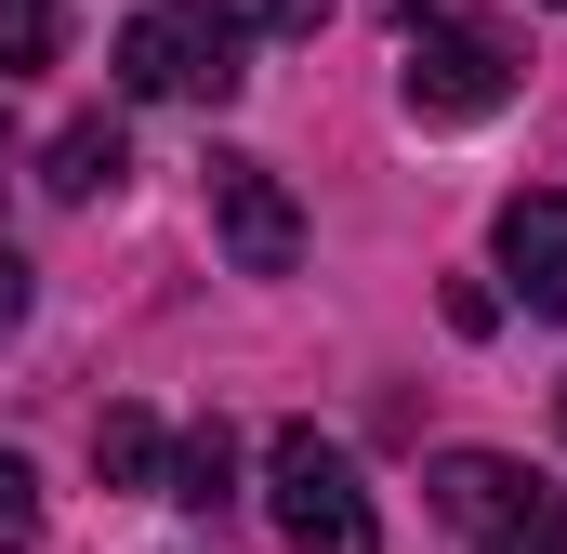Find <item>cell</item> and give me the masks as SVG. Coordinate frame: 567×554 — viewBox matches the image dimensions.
<instances>
[{
	"label": "cell",
	"instance_id": "8fae6325",
	"mask_svg": "<svg viewBox=\"0 0 567 554\" xmlns=\"http://www.w3.org/2000/svg\"><path fill=\"white\" fill-rule=\"evenodd\" d=\"M53 53H66V0H0V80H27Z\"/></svg>",
	"mask_w": 567,
	"mask_h": 554
},
{
	"label": "cell",
	"instance_id": "30bf717a",
	"mask_svg": "<svg viewBox=\"0 0 567 554\" xmlns=\"http://www.w3.org/2000/svg\"><path fill=\"white\" fill-rule=\"evenodd\" d=\"M475 554H567V502H555V489H528V502H502V515L475 529Z\"/></svg>",
	"mask_w": 567,
	"mask_h": 554
},
{
	"label": "cell",
	"instance_id": "8992f818",
	"mask_svg": "<svg viewBox=\"0 0 567 554\" xmlns=\"http://www.w3.org/2000/svg\"><path fill=\"white\" fill-rule=\"evenodd\" d=\"M502 502H528V475H515L502 449H449V462H435V515H449L462 542H475V529H488Z\"/></svg>",
	"mask_w": 567,
	"mask_h": 554
},
{
	"label": "cell",
	"instance_id": "52a82bcc",
	"mask_svg": "<svg viewBox=\"0 0 567 554\" xmlns=\"http://www.w3.org/2000/svg\"><path fill=\"white\" fill-rule=\"evenodd\" d=\"M120 172H133L120 120H66V133H53V158H40V185H53V198H106Z\"/></svg>",
	"mask_w": 567,
	"mask_h": 554
},
{
	"label": "cell",
	"instance_id": "7c38bea8",
	"mask_svg": "<svg viewBox=\"0 0 567 554\" xmlns=\"http://www.w3.org/2000/svg\"><path fill=\"white\" fill-rule=\"evenodd\" d=\"M40 542V475H27V449H0V554Z\"/></svg>",
	"mask_w": 567,
	"mask_h": 554
},
{
	"label": "cell",
	"instance_id": "6da1fadb",
	"mask_svg": "<svg viewBox=\"0 0 567 554\" xmlns=\"http://www.w3.org/2000/svg\"><path fill=\"white\" fill-rule=\"evenodd\" d=\"M106 66H120V93H145V106H238V80H251V13H238V0H145Z\"/></svg>",
	"mask_w": 567,
	"mask_h": 554
},
{
	"label": "cell",
	"instance_id": "5bb4252c",
	"mask_svg": "<svg viewBox=\"0 0 567 554\" xmlns=\"http://www.w3.org/2000/svg\"><path fill=\"white\" fill-rule=\"evenodd\" d=\"M13 317H27V265L0 252V330H13Z\"/></svg>",
	"mask_w": 567,
	"mask_h": 554
},
{
	"label": "cell",
	"instance_id": "5b68a950",
	"mask_svg": "<svg viewBox=\"0 0 567 554\" xmlns=\"http://www.w3.org/2000/svg\"><path fill=\"white\" fill-rule=\"evenodd\" d=\"M502 277H515L528 317H567V198H555V185L502 198Z\"/></svg>",
	"mask_w": 567,
	"mask_h": 554
},
{
	"label": "cell",
	"instance_id": "4fadbf2b",
	"mask_svg": "<svg viewBox=\"0 0 567 554\" xmlns=\"http://www.w3.org/2000/svg\"><path fill=\"white\" fill-rule=\"evenodd\" d=\"M265 27H278V40H317V27H330V0H265Z\"/></svg>",
	"mask_w": 567,
	"mask_h": 554
},
{
	"label": "cell",
	"instance_id": "277c9868",
	"mask_svg": "<svg viewBox=\"0 0 567 554\" xmlns=\"http://www.w3.org/2000/svg\"><path fill=\"white\" fill-rule=\"evenodd\" d=\"M212 238H225V265L238 277H290L303 265V212H290L278 158H251V145H212Z\"/></svg>",
	"mask_w": 567,
	"mask_h": 554
},
{
	"label": "cell",
	"instance_id": "ba28073f",
	"mask_svg": "<svg viewBox=\"0 0 567 554\" xmlns=\"http://www.w3.org/2000/svg\"><path fill=\"white\" fill-rule=\"evenodd\" d=\"M93 475H106V489H172V435L145 410H106L93 422Z\"/></svg>",
	"mask_w": 567,
	"mask_h": 554
},
{
	"label": "cell",
	"instance_id": "3957f363",
	"mask_svg": "<svg viewBox=\"0 0 567 554\" xmlns=\"http://www.w3.org/2000/svg\"><path fill=\"white\" fill-rule=\"evenodd\" d=\"M396 93H410L423 133H462V120H488V106L515 93V53H502L488 27H462V13H410V40H396Z\"/></svg>",
	"mask_w": 567,
	"mask_h": 554
},
{
	"label": "cell",
	"instance_id": "7a4b0ae2",
	"mask_svg": "<svg viewBox=\"0 0 567 554\" xmlns=\"http://www.w3.org/2000/svg\"><path fill=\"white\" fill-rule=\"evenodd\" d=\"M265 502H278V542L290 554H383V515H370L357 449L317 435V422H290L278 449H265Z\"/></svg>",
	"mask_w": 567,
	"mask_h": 554
},
{
	"label": "cell",
	"instance_id": "9c48e42d",
	"mask_svg": "<svg viewBox=\"0 0 567 554\" xmlns=\"http://www.w3.org/2000/svg\"><path fill=\"white\" fill-rule=\"evenodd\" d=\"M158 502H185V515H225V502H238V435H225V422H198V435L172 449V489H158Z\"/></svg>",
	"mask_w": 567,
	"mask_h": 554
}]
</instances>
